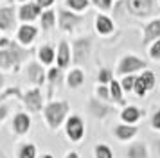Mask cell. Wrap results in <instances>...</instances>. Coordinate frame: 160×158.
Masks as SVG:
<instances>
[{"instance_id": "6da1fadb", "label": "cell", "mask_w": 160, "mask_h": 158, "mask_svg": "<svg viewBox=\"0 0 160 158\" xmlns=\"http://www.w3.org/2000/svg\"><path fill=\"white\" fill-rule=\"evenodd\" d=\"M67 113H68V104L65 101H54L51 104H47L43 110L45 121L51 129H58L67 119Z\"/></svg>"}, {"instance_id": "1f68e13d", "label": "cell", "mask_w": 160, "mask_h": 158, "mask_svg": "<svg viewBox=\"0 0 160 158\" xmlns=\"http://www.w3.org/2000/svg\"><path fill=\"white\" fill-rule=\"evenodd\" d=\"M97 95H99V97H101V99H110V97H112V95H110V90L108 88H106V86H97Z\"/></svg>"}, {"instance_id": "ffe728a7", "label": "cell", "mask_w": 160, "mask_h": 158, "mask_svg": "<svg viewBox=\"0 0 160 158\" xmlns=\"http://www.w3.org/2000/svg\"><path fill=\"white\" fill-rule=\"evenodd\" d=\"M83 81H85V74L79 70V68H76L68 74V77H67V83L70 88H78V86L83 85Z\"/></svg>"}, {"instance_id": "ac0fdd59", "label": "cell", "mask_w": 160, "mask_h": 158, "mask_svg": "<svg viewBox=\"0 0 160 158\" xmlns=\"http://www.w3.org/2000/svg\"><path fill=\"white\" fill-rule=\"evenodd\" d=\"M68 63H70V50H68V45L65 42H61L58 52V67L65 68V67H68Z\"/></svg>"}, {"instance_id": "4316f807", "label": "cell", "mask_w": 160, "mask_h": 158, "mask_svg": "<svg viewBox=\"0 0 160 158\" xmlns=\"http://www.w3.org/2000/svg\"><path fill=\"white\" fill-rule=\"evenodd\" d=\"M135 81H137V77H133V76H124V79L121 81V86H122L124 92H130V90H133L135 88Z\"/></svg>"}, {"instance_id": "d4e9b609", "label": "cell", "mask_w": 160, "mask_h": 158, "mask_svg": "<svg viewBox=\"0 0 160 158\" xmlns=\"http://www.w3.org/2000/svg\"><path fill=\"white\" fill-rule=\"evenodd\" d=\"M110 95H112V99L117 101L119 104H122V86L119 85L117 81H112V85H110Z\"/></svg>"}, {"instance_id": "9c48e42d", "label": "cell", "mask_w": 160, "mask_h": 158, "mask_svg": "<svg viewBox=\"0 0 160 158\" xmlns=\"http://www.w3.org/2000/svg\"><path fill=\"white\" fill-rule=\"evenodd\" d=\"M138 129L133 126V124H119V126H115V129H113V133H115V136L119 138V140H131L133 136L137 135Z\"/></svg>"}, {"instance_id": "30bf717a", "label": "cell", "mask_w": 160, "mask_h": 158, "mask_svg": "<svg viewBox=\"0 0 160 158\" xmlns=\"http://www.w3.org/2000/svg\"><path fill=\"white\" fill-rule=\"evenodd\" d=\"M126 156L128 158H149V151H148V146L144 142H135L131 144L128 151H126Z\"/></svg>"}, {"instance_id": "44dd1931", "label": "cell", "mask_w": 160, "mask_h": 158, "mask_svg": "<svg viewBox=\"0 0 160 158\" xmlns=\"http://www.w3.org/2000/svg\"><path fill=\"white\" fill-rule=\"evenodd\" d=\"M160 36V20H155L151 22L148 27H146V38H144V43L151 42L155 38H158Z\"/></svg>"}, {"instance_id": "d590c367", "label": "cell", "mask_w": 160, "mask_h": 158, "mask_svg": "<svg viewBox=\"0 0 160 158\" xmlns=\"http://www.w3.org/2000/svg\"><path fill=\"white\" fill-rule=\"evenodd\" d=\"M8 115V106H0V121H4Z\"/></svg>"}, {"instance_id": "d6986e66", "label": "cell", "mask_w": 160, "mask_h": 158, "mask_svg": "<svg viewBox=\"0 0 160 158\" xmlns=\"http://www.w3.org/2000/svg\"><path fill=\"white\" fill-rule=\"evenodd\" d=\"M34 36H36V29L32 27V25H23L20 31H18V40L22 43H31L34 40Z\"/></svg>"}, {"instance_id": "e575fe53", "label": "cell", "mask_w": 160, "mask_h": 158, "mask_svg": "<svg viewBox=\"0 0 160 158\" xmlns=\"http://www.w3.org/2000/svg\"><path fill=\"white\" fill-rule=\"evenodd\" d=\"M94 4L102 7V9H108V7L112 6V0H94Z\"/></svg>"}, {"instance_id": "7c38bea8", "label": "cell", "mask_w": 160, "mask_h": 158, "mask_svg": "<svg viewBox=\"0 0 160 158\" xmlns=\"http://www.w3.org/2000/svg\"><path fill=\"white\" fill-rule=\"evenodd\" d=\"M128 9L135 14H148L151 11V0H128Z\"/></svg>"}, {"instance_id": "ab89813d", "label": "cell", "mask_w": 160, "mask_h": 158, "mask_svg": "<svg viewBox=\"0 0 160 158\" xmlns=\"http://www.w3.org/2000/svg\"><path fill=\"white\" fill-rule=\"evenodd\" d=\"M42 158H54V156H52L51 153H45V155H42Z\"/></svg>"}, {"instance_id": "836d02e7", "label": "cell", "mask_w": 160, "mask_h": 158, "mask_svg": "<svg viewBox=\"0 0 160 158\" xmlns=\"http://www.w3.org/2000/svg\"><path fill=\"white\" fill-rule=\"evenodd\" d=\"M59 79V68H51L49 70V81L51 83H56Z\"/></svg>"}, {"instance_id": "8fae6325", "label": "cell", "mask_w": 160, "mask_h": 158, "mask_svg": "<svg viewBox=\"0 0 160 158\" xmlns=\"http://www.w3.org/2000/svg\"><path fill=\"white\" fill-rule=\"evenodd\" d=\"M15 27V14L11 7H4L0 9V29L2 31H11Z\"/></svg>"}, {"instance_id": "4dcf8cb0", "label": "cell", "mask_w": 160, "mask_h": 158, "mask_svg": "<svg viewBox=\"0 0 160 158\" xmlns=\"http://www.w3.org/2000/svg\"><path fill=\"white\" fill-rule=\"evenodd\" d=\"M149 56H151L153 59H160V40H157V43L151 47V50H149Z\"/></svg>"}, {"instance_id": "ba28073f", "label": "cell", "mask_w": 160, "mask_h": 158, "mask_svg": "<svg viewBox=\"0 0 160 158\" xmlns=\"http://www.w3.org/2000/svg\"><path fill=\"white\" fill-rule=\"evenodd\" d=\"M88 52H90V42L88 40H78V42L74 43V61L76 63L85 61Z\"/></svg>"}, {"instance_id": "e0dca14e", "label": "cell", "mask_w": 160, "mask_h": 158, "mask_svg": "<svg viewBox=\"0 0 160 158\" xmlns=\"http://www.w3.org/2000/svg\"><path fill=\"white\" fill-rule=\"evenodd\" d=\"M38 14H40V6H32V4H27L20 9V18L23 22H31L34 20Z\"/></svg>"}, {"instance_id": "8d00e7d4", "label": "cell", "mask_w": 160, "mask_h": 158, "mask_svg": "<svg viewBox=\"0 0 160 158\" xmlns=\"http://www.w3.org/2000/svg\"><path fill=\"white\" fill-rule=\"evenodd\" d=\"M52 2H54V0H38V6L40 7H47V6H51Z\"/></svg>"}, {"instance_id": "83f0119b", "label": "cell", "mask_w": 160, "mask_h": 158, "mask_svg": "<svg viewBox=\"0 0 160 158\" xmlns=\"http://www.w3.org/2000/svg\"><path fill=\"white\" fill-rule=\"evenodd\" d=\"M42 25H43V29H51L54 25V13L52 11H47L42 16Z\"/></svg>"}, {"instance_id": "9a60e30c", "label": "cell", "mask_w": 160, "mask_h": 158, "mask_svg": "<svg viewBox=\"0 0 160 158\" xmlns=\"http://www.w3.org/2000/svg\"><path fill=\"white\" fill-rule=\"evenodd\" d=\"M90 111H92V115L97 117V119H104L106 115L112 113V108L106 106V104H102V102H99L97 99H92L90 101Z\"/></svg>"}, {"instance_id": "277c9868", "label": "cell", "mask_w": 160, "mask_h": 158, "mask_svg": "<svg viewBox=\"0 0 160 158\" xmlns=\"http://www.w3.org/2000/svg\"><path fill=\"white\" fill-rule=\"evenodd\" d=\"M142 68H146V61H142V59H138L135 56H126V57H122V61H121L117 70L122 76H130V74H133L137 70H142Z\"/></svg>"}, {"instance_id": "8992f818", "label": "cell", "mask_w": 160, "mask_h": 158, "mask_svg": "<svg viewBox=\"0 0 160 158\" xmlns=\"http://www.w3.org/2000/svg\"><path fill=\"white\" fill-rule=\"evenodd\" d=\"M42 92L38 88H32L23 95V104L29 108L31 111H40L42 110Z\"/></svg>"}, {"instance_id": "5bb4252c", "label": "cell", "mask_w": 160, "mask_h": 158, "mask_svg": "<svg viewBox=\"0 0 160 158\" xmlns=\"http://www.w3.org/2000/svg\"><path fill=\"white\" fill-rule=\"evenodd\" d=\"M140 117H142V111L135 106H126L121 111V119H122L124 124H135Z\"/></svg>"}, {"instance_id": "4fadbf2b", "label": "cell", "mask_w": 160, "mask_h": 158, "mask_svg": "<svg viewBox=\"0 0 160 158\" xmlns=\"http://www.w3.org/2000/svg\"><path fill=\"white\" fill-rule=\"evenodd\" d=\"M27 77H29L31 83H34V85H42V83L45 81L43 68H42L38 63H31L29 68H27Z\"/></svg>"}, {"instance_id": "484cf974", "label": "cell", "mask_w": 160, "mask_h": 158, "mask_svg": "<svg viewBox=\"0 0 160 158\" xmlns=\"http://www.w3.org/2000/svg\"><path fill=\"white\" fill-rule=\"evenodd\" d=\"M38 56H40V61H42V63L49 65V63H52V59H54V50H52L51 47H47V45H45V47L40 49Z\"/></svg>"}, {"instance_id": "7402d4cb", "label": "cell", "mask_w": 160, "mask_h": 158, "mask_svg": "<svg viewBox=\"0 0 160 158\" xmlns=\"http://www.w3.org/2000/svg\"><path fill=\"white\" fill-rule=\"evenodd\" d=\"M95 27H97V31H99V32H102V34H108V32H112V31H113V23H112V20H110V18H106V16H97V20H95Z\"/></svg>"}, {"instance_id": "3957f363", "label": "cell", "mask_w": 160, "mask_h": 158, "mask_svg": "<svg viewBox=\"0 0 160 158\" xmlns=\"http://www.w3.org/2000/svg\"><path fill=\"white\" fill-rule=\"evenodd\" d=\"M65 135L70 142H79L85 136V122L79 115H70L67 117L65 122Z\"/></svg>"}, {"instance_id": "5b68a950", "label": "cell", "mask_w": 160, "mask_h": 158, "mask_svg": "<svg viewBox=\"0 0 160 158\" xmlns=\"http://www.w3.org/2000/svg\"><path fill=\"white\" fill-rule=\"evenodd\" d=\"M153 86H155V74L153 72H144L142 76H138L137 81H135V93H137L138 97H144L146 92L148 90H151Z\"/></svg>"}, {"instance_id": "74e56055", "label": "cell", "mask_w": 160, "mask_h": 158, "mask_svg": "<svg viewBox=\"0 0 160 158\" xmlns=\"http://www.w3.org/2000/svg\"><path fill=\"white\" fill-rule=\"evenodd\" d=\"M65 158H79V155L76 153V151H70V153H67Z\"/></svg>"}, {"instance_id": "60d3db41", "label": "cell", "mask_w": 160, "mask_h": 158, "mask_svg": "<svg viewBox=\"0 0 160 158\" xmlns=\"http://www.w3.org/2000/svg\"><path fill=\"white\" fill-rule=\"evenodd\" d=\"M2 85H4V76L0 74V88H2Z\"/></svg>"}, {"instance_id": "b9f144b4", "label": "cell", "mask_w": 160, "mask_h": 158, "mask_svg": "<svg viewBox=\"0 0 160 158\" xmlns=\"http://www.w3.org/2000/svg\"><path fill=\"white\" fill-rule=\"evenodd\" d=\"M0 122H2V121H0Z\"/></svg>"}, {"instance_id": "d6a6232c", "label": "cell", "mask_w": 160, "mask_h": 158, "mask_svg": "<svg viewBox=\"0 0 160 158\" xmlns=\"http://www.w3.org/2000/svg\"><path fill=\"white\" fill-rule=\"evenodd\" d=\"M151 128L153 129H160V110L153 113V117H151Z\"/></svg>"}, {"instance_id": "cb8c5ba5", "label": "cell", "mask_w": 160, "mask_h": 158, "mask_svg": "<svg viewBox=\"0 0 160 158\" xmlns=\"http://www.w3.org/2000/svg\"><path fill=\"white\" fill-rule=\"evenodd\" d=\"M94 156L95 158H113V153L106 144H95L94 147Z\"/></svg>"}, {"instance_id": "7a4b0ae2", "label": "cell", "mask_w": 160, "mask_h": 158, "mask_svg": "<svg viewBox=\"0 0 160 158\" xmlns=\"http://www.w3.org/2000/svg\"><path fill=\"white\" fill-rule=\"evenodd\" d=\"M27 56L25 50H20L15 43H9L6 49L0 50V68H11Z\"/></svg>"}, {"instance_id": "603a6c76", "label": "cell", "mask_w": 160, "mask_h": 158, "mask_svg": "<svg viewBox=\"0 0 160 158\" xmlns=\"http://www.w3.org/2000/svg\"><path fill=\"white\" fill-rule=\"evenodd\" d=\"M36 146L34 144H22L20 149H18V158H36Z\"/></svg>"}, {"instance_id": "f1b7e54d", "label": "cell", "mask_w": 160, "mask_h": 158, "mask_svg": "<svg viewBox=\"0 0 160 158\" xmlns=\"http://www.w3.org/2000/svg\"><path fill=\"white\" fill-rule=\"evenodd\" d=\"M67 4L72 7V9H76V11H81V9H85L87 7V0H67Z\"/></svg>"}, {"instance_id": "52a82bcc", "label": "cell", "mask_w": 160, "mask_h": 158, "mask_svg": "<svg viewBox=\"0 0 160 158\" xmlns=\"http://www.w3.org/2000/svg\"><path fill=\"white\" fill-rule=\"evenodd\" d=\"M13 129L18 135H25L31 129V117L27 113H23V111H18L15 115V119H13Z\"/></svg>"}, {"instance_id": "2e32d148", "label": "cell", "mask_w": 160, "mask_h": 158, "mask_svg": "<svg viewBox=\"0 0 160 158\" xmlns=\"http://www.w3.org/2000/svg\"><path fill=\"white\" fill-rule=\"evenodd\" d=\"M76 23H79V18L68 11H59V25L63 29H72Z\"/></svg>"}, {"instance_id": "f35d334b", "label": "cell", "mask_w": 160, "mask_h": 158, "mask_svg": "<svg viewBox=\"0 0 160 158\" xmlns=\"http://www.w3.org/2000/svg\"><path fill=\"white\" fill-rule=\"evenodd\" d=\"M155 149H157V153L160 155V140H157V144H155Z\"/></svg>"}, {"instance_id": "f546056e", "label": "cell", "mask_w": 160, "mask_h": 158, "mask_svg": "<svg viewBox=\"0 0 160 158\" xmlns=\"http://www.w3.org/2000/svg\"><path fill=\"white\" fill-rule=\"evenodd\" d=\"M112 81H113L112 72H110L108 68H102V70L99 72V83H112Z\"/></svg>"}]
</instances>
